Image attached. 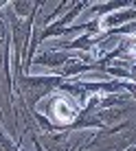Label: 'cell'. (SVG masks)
Returning <instances> with one entry per match:
<instances>
[{"mask_svg":"<svg viewBox=\"0 0 136 151\" xmlns=\"http://www.w3.org/2000/svg\"><path fill=\"white\" fill-rule=\"evenodd\" d=\"M68 61H97L95 57H88L86 53H70V50H55V48H48V50H42L40 55H33V59H31V66L38 64V66H46V68H51L53 72H57L59 68H64L68 66Z\"/></svg>","mask_w":136,"mask_h":151,"instance_id":"1","label":"cell"},{"mask_svg":"<svg viewBox=\"0 0 136 151\" xmlns=\"http://www.w3.org/2000/svg\"><path fill=\"white\" fill-rule=\"evenodd\" d=\"M125 22H136V7H127V9H123V11H116V13H112V15L101 18L103 31L119 29V27H123Z\"/></svg>","mask_w":136,"mask_h":151,"instance_id":"2","label":"cell"},{"mask_svg":"<svg viewBox=\"0 0 136 151\" xmlns=\"http://www.w3.org/2000/svg\"><path fill=\"white\" fill-rule=\"evenodd\" d=\"M33 145H35V151H44V147L40 145V140H38V138H33Z\"/></svg>","mask_w":136,"mask_h":151,"instance_id":"3","label":"cell"},{"mask_svg":"<svg viewBox=\"0 0 136 151\" xmlns=\"http://www.w3.org/2000/svg\"><path fill=\"white\" fill-rule=\"evenodd\" d=\"M125 151H136V145H132V147H127Z\"/></svg>","mask_w":136,"mask_h":151,"instance_id":"4","label":"cell"},{"mask_svg":"<svg viewBox=\"0 0 136 151\" xmlns=\"http://www.w3.org/2000/svg\"><path fill=\"white\" fill-rule=\"evenodd\" d=\"M132 110H134V112H136V105H132Z\"/></svg>","mask_w":136,"mask_h":151,"instance_id":"5","label":"cell"}]
</instances>
